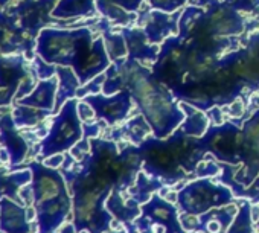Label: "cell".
<instances>
[{"instance_id": "cell-1", "label": "cell", "mask_w": 259, "mask_h": 233, "mask_svg": "<svg viewBox=\"0 0 259 233\" xmlns=\"http://www.w3.org/2000/svg\"><path fill=\"white\" fill-rule=\"evenodd\" d=\"M35 54L49 64L72 67L81 85L104 73L111 64L104 38H93L89 26L41 29L35 41Z\"/></svg>"}, {"instance_id": "cell-2", "label": "cell", "mask_w": 259, "mask_h": 233, "mask_svg": "<svg viewBox=\"0 0 259 233\" xmlns=\"http://www.w3.org/2000/svg\"><path fill=\"white\" fill-rule=\"evenodd\" d=\"M142 171L160 178L165 186L186 181L194 177L197 165L207 156L198 145L197 137L186 136L177 128L165 139L150 137L138 145Z\"/></svg>"}, {"instance_id": "cell-3", "label": "cell", "mask_w": 259, "mask_h": 233, "mask_svg": "<svg viewBox=\"0 0 259 233\" xmlns=\"http://www.w3.org/2000/svg\"><path fill=\"white\" fill-rule=\"evenodd\" d=\"M126 88L133 95L136 110L148 121L154 137L165 139L171 136L185 121V113L180 102L174 101L176 96L171 88L136 60H132Z\"/></svg>"}, {"instance_id": "cell-4", "label": "cell", "mask_w": 259, "mask_h": 233, "mask_svg": "<svg viewBox=\"0 0 259 233\" xmlns=\"http://www.w3.org/2000/svg\"><path fill=\"white\" fill-rule=\"evenodd\" d=\"M32 171V194L40 212H46L43 228L54 230L70 212V198L66 189L64 177L55 169L38 162L29 163Z\"/></svg>"}, {"instance_id": "cell-5", "label": "cell", "mask_w": 259, "mask_h": 233, "mask_svg": "<svg viewBox=\"0 0 259 233\" xmlns=\"http://www.w3.org/2000/svg\"><path fill=\"white\" fill-rule=\"evenodd\" d=\"M235 195L229 186L217 183L210 177L195 178L177 189V207L186 215H201L215 207L229 206Z\"/></svg>"}, {"instance_id": "cell-6", "label": "cell", "mask_w": 259, "mask_h": 233, "mask_svg": "<svg viewBox=\"0 0 259 233\" xmlns=\"http://www.w3.org/2000/svg\"><path fill=\"white\" fill-rule=\"evenodd\" d=\"M84 137L82 121L78 113V98H72L60 108L52 121L48 136L40 144L45 159L72 150Z\"/></svg>"}, {"instance_id": "cell-7", "label": "cell", "mask_w": 259, "mask_h": 233, "mask_svg": "<svg viewBox=\"0 0 259 233\" xmlns=\"http://www.w3.org/2000/svg\"><path fill=\"white\" fill-rule=\"evenodd\" d=\"M25 54H0V108L29 95L38 75Z\"/></svg>"}, {"instance_id": "cell-8", "label": "cell", "mask_w": 259, "mask_h": 233, "mask_svg": "<svg viewBox=\"0 0 259 233\" xmlns=\"http://www.w3.org/2000/svg\"><path fill=\"white\" fill-rule=\"evenodd\" d=\"M58 91V76L38 79L35 88L17 99L13 108V118L17 127H35L55 111Z\"/></svg>"}, {"instance_id": "cell-9", "label": "cell", "mask_w": 259, "mask_h": 233, "mask_svg": "<svg viewBox=\"0 0 259 233\" xmlns=\"http://www.w3.org/2000/svg\"><path fill=\"white\" fill-rule=\"evenodd\" d=\"M198 145L220 163L241 165V127L236 122L210 125L198 139Z\"/></svg>"}, {"instance_id": "cell-10", "label": "cell", "mask_w": 259, "mask_h": 233, "mask_svg": "<svg viewBox=\"0 0 259 233\" xmlns=\"http://www.w3.org/2000/svg\"><path fill=\"white\" fill-rule=\"evenodd\" d=\"M259 177V108L241 125V165L235 180L248 188Z\"/></svg>"}, {"instance_id": "cell-11", "label": "cell", "mask_w": 259, "mask_h": 233, "mask_svg": "<svg viewBox=\"0 0 259 233\" xmlns=\"http://www.w3.org/2000/svg\"><path fill=\"white\" fill-rule=\"evenodd\" d=\"M82 99L93 107L96 118L104 121L110 127L126 121L130 118V114H132L135 105V99L130 88H123L110 96L104 95L102 91L95 95H87Z\"/></svg>"}, {"instance_id": "cell-12", "label": "cell", "mask_w": 259, "mask_h": 233, "mask_svg": "<svg viewBox=\"0 0 259 233\" xmlns=\"http://www.w3.org/2000/svg\"><path fill=\"white\" fill-rule=\"evenodd\" d=\"M198 22L207 32L220 37L239 35L245 29V19L239 11L220 0H210L207 4V16L203 14Z\"/></svg>"}, {"instance_id": "cell-13", "label": "cell", "mask_w": 259, "mask_h": 233, "mask_svg": "<svg viewBox=\"0 0 259 233\" xmlns=\"http://www.w3.org/2000/svg\"><path fill=\"white\" fill-rule=\"evenodd\" d=\"M139 216L154 225L163 227L165 233H188L180 221L179 207L157 192L142 204V213Z\"/></svg>"}, {"instance_id": "cell-14", "label": "cell", "mask_w": 259, "mask_h": 233, "mask_svg": "<svg viewBox=\"0 0 259 233\" xmlns=\"http://www.w3.org/2000/svg\"><path fill=\"white\" fill-rule=\"evenodd\" d=\"M238 207L232 203L229 206L215 207L201 215H180V221L186 231L201 230L204 233H227L233 218L236 216Z\"/></svg>"}, {"instance_id": "cell-15", "label": "cell", "mask_w": 259, "mask_h": 233, "mask_svg": "<svg viewBox=\"0 0 259 233\" xmlns=\"http://www.w3.org/2000/svg\"><path fill=\"white\" fill-rule=\"evenodd\" d=\"M182 10L174 13H165L160 10H153L147 16L144 25V32L153 44H160L172 35H179V23L182 17Z\"/></svg>"}, {"instance_id": "cell-16", "label": "cell", "mask_w": 259, "mask_h": 233, "mask_svg": "<svg viewBox=\"0 0 259 233\" xmlns=\"http://www.w3.org/2000/svg\"><path fill=\"white\" fill-rule=\"evenodd\" d=\"M0 144L5 147L11 165H19L28 154V144L19 134L13 113L8 110L0 111Z\"/></svg>"}, {"instance_id": "cell-17", "label": "cell", "mask_w": 259, "mask_h": 233, "mask_svg": "<svg viewBox=\"0 0 259 233\" xmlns=\"http://www.w3.org/2000/svg\"><path fill=\"white\" fill-rule=\"evenodd\" d=\"M122 35L126 43V51H128V58L136 60L144 66L153 64L157 61L160 48L157 44H153L144 29L139 28H123Z\"/></svg>"}, {"instance_id": "cell-18", "label": "cell", "mask_w": 259, "mask_h": 233, "mask_svg": "<svg viewBox=\"0 0 259 233\" xmlns=\"http://www.w3.org/2000/svg\"><path fill=\"white\" fill-rule=\"evenodd\" d=\"M107 210L113 215L114 219L120 221L125 227L128 224H132L141 213H142V206L133 200L125 192L113 189L105 201Z\"/></svg>"}, {"instance_id": "cell-19", "label": "cell", "mask_w": 259, "mask_h": 233, "mask_svg": "<svg viewBox=\"0 0 259 233\" xmlns=\"http://www.w3.org/2000/svg\"><path fill=\"white\" fill-rule=\"evenodd\" d=\"M153 134V130L148 124V121L144 118V114L139 113L135 118L126 121L123 125L114 128L107 139L110 141H128L133 145H141L145 139H148V134Z\"/></svg>"}, {"instance_id": "cell-20", "label": "cell", "mask_w": 259, "mask_h": 233, "mask_svg": "<svg viewBox=\"0 0 259 233\" xmlns=\"http://www.w3.org/2000/svg\"><path fill=\"white\" fill-rule=\"evenodd\" d=\"M98 14L95 0H60L52 11V17L58 20H76Z\"/></svg>"}, {"instance_id": "cell-21", "label": "cell", "mask_w": 259, "mask_h": 233, "mask_svg": "<svg viewBox=\"0 0 259 233\" xmlns=\"http://www.w3.org/2000/svg\"><path fill=\"white\" fill-rule=\"evenodd\" d=\"M180 108L185 113V121L182 122V125L179 128L186 136L200 139L207 131V128L210 127V121H209L207 113L191 105V104H188V102H185V101H180Z\"/></svg>"}, {"instance_id": "cell-22", "label": "cell", "mask_w": 259, "mask_h": 233, "mask_svg": "<svg viewBox=\"0 0 259 233\" xmlns=\"http://www.w3.org/2000/svg\"><path fill=\"white\" fill-rule=\"evenodd\" d=\"M57 76H58V91H57V101H55V114L60 111V108L72 98H76V91L81 87V82L72 67L66 66H57Z\"/></svg>"}, {"instance_id": "cell-23", "label": "cell", "mask_w": 259, "mask_h": 233, "mask_svg": "<svg viewBox=\"0 0 259 233\" xmlns=\"http://www.w3.org/2000/svg\"><path fill=\"white\" fill-rule=\"evenodd\" d=\"M162 188H165V183L160 178H156L147 174L145 171H141L133 184L126 189V194L142 206L153 197V194H156Z\"/></svg>"}, {"instance_id": "cell-24", "label": "cell", "mask_w": 259, "mask_h": 233, "mask_svg": "<svg viewBox=\"0 0 259 233\" xmlns=\"http://www.w3.org/2000/svg\"><path fill=\"white\" fill-rule=\"evenodd\" d=\"M251 204L253 203L250 200L241 198L236 216L233 218L227 233H253L256 230L254 221L251 218Z\"/></svg>"}, {"instance_id": "cell-25", "label": "cell", "mask_w": 259, "mask_h": 233, "mask_svg": "<svg viewBox=\"0 0 259 233\" xmlns=\"http://www.w3.org/2000/svg\"><path fill=\"white\" fill-rule=\"evenodd\" d=\"M110 28H105L104 29V43H105V49H107V54L111 60V63L114 61H119L122 58H125V55H128V51H126V43H125V38L122 35V32H110L108 31Z\"/></svg>"}, {"instance_id": "cell-26", "label": "cell", "mask_w": 259, "mask_h": 233, "mask_svg": "<svg viewBox=\"0 0 259 233\" xmlns=\"http://www.w3.org/2000/svg\"><path fill=\"white\" fill-rule=\"evenodd\" d=\"M31 180H32V171L31 169L14 172L11 175L0 174V197H2L4 194H8L10 197H16L20 186L29 183Z\"/></svg>"}, {"instance_id": "cell-27", "label": "cell", "mask_w": 259, "mask_h": 233, "mask_svg": "<svg viewBox=\"0 0 259 233\" xmlns=\"http://www.w3.org/2000/svg\"><path fill=\"white\" fill-rule=\"evenodd\" d=\"M221 174V165L218 160H215L212 156H206L195 168L194 177L204 178V177H218Z\"/></svg>"}, {"instance_id": "cell-28", "label": "cell", "mask_w": 259, "mask_h": 233, "mask_svg": "<svg viewBox=\"0 0 259 233\" xmlns=\"http://www.w3.org/2000/svg\"><path fill=\"white\" fill-rule=\"evenodd\" d=\"M31 64L35 69V72L38 75V79H49V78L57 75V66L46 63L40 55H35L34 60L31 61Z\"/></svg>"}, {"instance_id": "cell-29", "label": "cell", "mask_w": 259, "mask_h": 233, "mask_svg": "<svg viewBox=\"0 0 259 233\" xmlns=\"http://www.w3.org/2000/svg\"><path fill=\"white\" fill-rule=\"evenodd\" d=\"M223 2L239 13H247V14L259 13V0H223Z\"/></svg>"}, {"instance_id": "cell-30", "label": "cell", "mask_w": 259, "mask_h": 233, "mask_svg": "<svg viewBox=\"0 0 259 233\" xmlns=\"http://www.w3.org/2000/svg\"><path fill=\"white\" fill-rule=\"evenodd\" d=\"M153 10H160L165 13H174L180 10L189 0H148Z\"/></svg>"}, {"instance_id": "cell-31", "label": "cell", "mask_w": 259, "mask_h": 233, "mask_svg": "<svg viewBox=\"0 0 259 233\" xmlns=\"http://www.w3.org/2000/svg\"><path fill=\"white\" fill-rule=\"evenodd\" d=\"M78 113H79V118L82 122H92L96 118V113L93 110V107L85 102L84 99L78 101Z\"/></svg>"}, {"instance_id": "cell-32", "label": "cell", "mask_w": 259, "mask_h": 233, "mask_svg": "<svg viewBox=\"0 0 259 233\" xmlns=\"http://www.w3.org/2000/svg\"><path fill=\"white\" fill-rule=\"evenodd\" d=\"M133 222H135L136 227L141 230V233H165L163 227L154 225V224H151L150 221L144 219L142 216H138Z\"/></svg>"}, {"instance_id": "cell-33", "label": "cell", "mask_w": 259, "mask_h": 233, "mask_svg": "<svg viewBox=\"0 0 259 233\" xmlns=\"http://www.w3.org/2000/svg\"><path fill=\"white\" fill-rule=\"evenodd\" d=\"M0 54L4 55H10V54H16L14 48L10 41V35L5 29L0 28Z\"/></svg>"}, {"instance_id": "cell-34", "label": "cell", "mask_w": 259, "mask_h": 233, "mask_svg": "<svg viewBox=\"0 0 259 233\" xmlns=\"http://www.w3.org/2000/svg\"><path fill=\"white\" fill-rule=\"evenodd\" d=\"M206 113L209 116L210 125H220V124H223V111H221V107L220 105H215V107L209 108Z\"/></svg>"}, {"instance_id": "cell-35", "label": "cell", "mask_w": 259, "mask_h": 233, "mask_svg": "<svg viewBox=\"0 0 259 233\" xmlns=\"http://www.w3.org/2000/svg\"><path fill=\"white\" fill-rule=\"evenodd\" d=\"M245 104L242 102V99L241 98H236L232 104H230V116H233V118H241V116L244 114V111H245V107H244Z\"/></svg>"}, {"instance_id": "cell-36", "label": "cell", "mask_w": 259, "mask_h": 233, "mask_svg": "<svg viewBox=\"0 0 259 233\" xmlns=\"http://www.w3.org/2000/svg\"><path fill=\"white\" fill-rule=\"evenodd\" d=\"M45 162H46L45 165L49 166V168H58L64 162V156H63V153L61 154H54V156L45 159Z\"/></svg>"}, {"instance_id": "cell-37", "label": "cell", "mask_w": 259, "mask_h": 233, "mask_svg": "<svg viewBox=\"0 0 259 233\" xmlns=\"http://www.w3.org/2000/svg\"><path fill=\"white\" fill-rule=\"evenodd\" d=\"M11 2H13V0H0V8H4V7L10 5Z\"/></svg>"}, {"instance_id": "cell-38", "label": "cell", "mask_w": 259, "mask_h": 233, "mask_svg": "<svg viewBox=\"0 0 259 233\" xmlns=\"http://www.w3.org/2000/svg\"><path fill=\"white\" fill-rule=\"evenodd\" d=\"M254 227H256V231H257V233H259V219H257V222H256V224H254Z\"/></svg>"}, {"instance_id": "cell-39", "label": "cell", "mask_w": 259, "mask_h": 233, "mask_svg": "<svg viewBox=\"0 0 259 233\" xmlns=\"http://www.w3.org/2000/svg\"><path fill=\"white\" fill-rule=\"evenodd\" d=\"M13 2H20V0H13Z\"/></svg>"}, {"instance_id": "cell-40", "label": "cell", "mask_w": 259, "mask_h": 233, "mask_svg": "<svg viewBox=\"0 0 259 233\" xmlns=\"http://www.w3.org/2000/svg\"><path fill=\"white\" fill-rule=\"evenodd\" d=\"M253 233H257V231H256V230H254V231H253Z\"/></svg>"}]
</instances>
